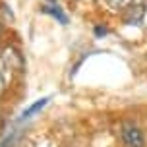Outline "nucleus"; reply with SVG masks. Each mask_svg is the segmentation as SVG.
Wrapping results in <instances>:
<instances>
[{"instance_id":"obj_1","label":"nucleus","mask_w":147,"mask_h":147,"mask_svg":"<svg viewBox=\"0 0 147 147\" xmlns=\"http://www.w3.org/2000/svg\"><path fill=\"white\" fill-rule=\"evenodd\" d=\"M120 138L124 147H145V136L141 128L134 122H122L120 124Z\"/></svg>"},{"instance_id":"obj_2","label":"nucleus","mask_w":147,"mask_h":147,"mask_svg":"<svg viewBox=\"0 0 147 147\" xmlns=\"http://www.w3.org/2000/svg\"><path fill=\"white\" fill-rule=\"evenodd\" d=\"M20 66V56H18V52L14 49H6V51L2 52V56H0V72L4 74V78L10 80L12 78V74L14 70H18Z\"/></svg>"},{"instance_id":"obj_3","label":"nucleus","mask_w":147,"mask_h":147,"mask_svg":"<svg viewBox=\"0 0 147 147\" xmlns=\"http://www.w3.org/2000/svg\"><path fill=\"white\" fill-rule=\"evenodd\" d=\"M47 103H49V97H43V99L35 101V103L31 105V107H27V109L23 110V114H22V116H23V118H31L33 114H35V112H39V110L43 109V107H45Z\"/></svg>"},{"instance_id":"obj_4","label":"nucleus","mask_w":147,"mask_h":147,"mask_svg":"<svg viewBox=\"0 0 147 147\" xmlns=\"http://www.w3.org/2000/svg\"><path fill=\"white\" fill-rule=\"evenodd\" d=\"M47 12H51L56 20H58L60 23H68V18H66V14L60 10V6L58 4H54V6H47Z\"/></svg>"},{"instance_id":"obj_5","label":"nucleus","mask_w":147,"mask_h":147,"mask_svg":"<svg viewBox=\"0 0 147 147\" xmlns=\"http://www.w3.org/2000/svg\"><path fill=\"white\" fill-rule=\"evenodd\" d=\"M128 2H130V0H107V4H109L110 8H114V10H120V8L128 6Z\"/></svg>"},{"instance_id":"obj_6","label":"nucleus","mask_w":147,"mask_h":147,"mask_svg":"<svg viewBox=\"0 0 147 147\" xmlns=\"http://www.w3.org/2000/svg\"><path fill=\"white\" fill-rule=\"evenodd\" d=\"M6 78H4V74L0 72V95H2V91H4V87H6Z\"/></svg>"}]
</instances>
